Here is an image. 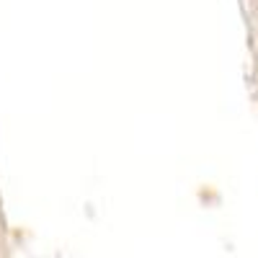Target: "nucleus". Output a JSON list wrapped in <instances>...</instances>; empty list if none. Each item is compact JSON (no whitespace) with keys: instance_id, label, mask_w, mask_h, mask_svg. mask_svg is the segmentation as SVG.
I'll return each mask as SVG.
<instances>
[]
</instances>
